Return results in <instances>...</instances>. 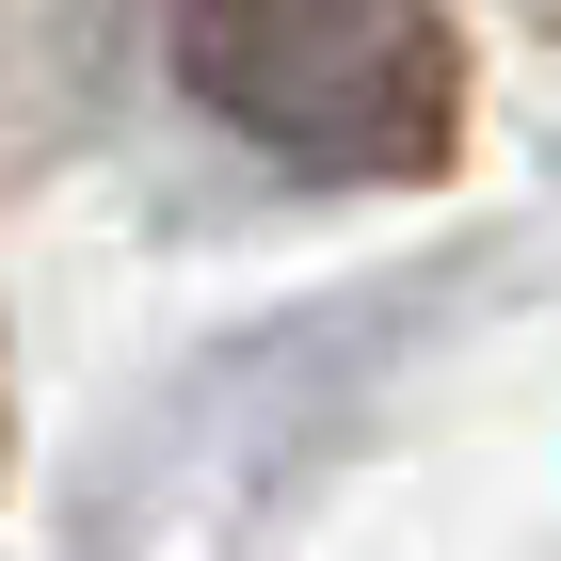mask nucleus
I'll use <instances>...</instances> for the list:
<instances>
[{
  "instance_id": "nucleus-1",
  "label": "nucleus",
  "mask_w": 561,
  "mask_h": 561,
  "mask_svg": "<svg viewBox=\"0 0 561 561\" xmlns=\"http://www.w3.org/2000/svg\"><path fill=\"white\" fill-rule=\"evenodd\" d=\"M161 48H176V96L209 129L273 145L305 176L417 193L466 145V33H449V0H176Z\"/></svg>"
},
{
  "instance_id": "nucleus-2",
  "label": "nucleus",
  "mask_w": 561,
  "mask_h": 561,
  "mask_svg": "<svg viewBox=\"0 0 561 561\" xmlns=\"http://www.w3.org/2000/svg\"><path fill=\"white\" fill-rule=\"evenodd\" d=\"M161 0H0V193H33L65 145L113 113Z\"/></svg>"
},
{
  "instance_id": "nucleus-3",
  "label": "nucleus",
  "mask_w": 561,
  "mask_h": 561,
  "mask_svg": "<svg viewBox=\"0 0 561 561\" xmlns=\"http://www.w3.org/2000/svg\"><path fill=\"white\" fill-rule=\"evenodd\" d=\"M0 433H16V417H0Z\"/></svg>"
}]
</instances>
